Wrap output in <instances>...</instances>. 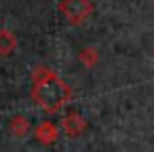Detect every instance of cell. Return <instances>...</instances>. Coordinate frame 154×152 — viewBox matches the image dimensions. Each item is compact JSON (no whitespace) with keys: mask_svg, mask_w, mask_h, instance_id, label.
Masks as SVG:
<instances>
[{"mask_svg":"<svg viewBox=\"0 0 154 152\" xmlns=\"http://www.w3.org/2000/svg\"><path fill=\"white\" fill-rule=\"evenodd\" d=\"M82 127H85V120H82V116H78V114H68V116L63 118V131H66L70 137L80 135Z\"/></svg>","mask_w":154,"mask_h":152,"instance_id":"3957f363","label":"cell"},{"mask_svg":"<svg viewBox=\"0 0 154 152\" xmlns=\"http://www.w3.org/2000/svg\"><path fill=\"white\" fill-rule=\"evenodd\" d=\"M63 15L68 17L70 23H80L91 15V5L89 0H63Z\"/></svg>","mask_w":154,"mask_h":152,"instance_id":"7a4b0ae2","label":"cell"},{"mask_svg":"<svg viewBox=\"0 0 154 152\" xmlns=\"http://www.w3.org/2000/svg\"><path fill=\"white\" fill-rule=\"evenodd\" d=\"M36 137L42 141V144H53L57 139V129L53 123H42L38 129H36Z\"/></svg>","mask_w":154,"mask_h":152,"instance_id":"277c9868","label":"cell"},{"mask_svg":"<svg viewBox=\"0 0 154 152\" xmlns=\"http://www.w3.org/2000/svg\"><path fill=\"white\" fill-rule=\"evenodd\" d=\"M32 95H34V99L40 108H45L49 112H55L68 101L70 91L55 74H45L42 78L36 80Z\"/></svg>","mask_w":154,"mask_h":152,"instance_id":"6da1fadb","label":"cell"},{"mask_svg":"<svg viewBox=\"0 0 154 152\" xmlns=\"http://www.w3.org/2000/svg\"><path fill=\"white\" fill-rule=\"evenodd\" d=\"M15 47H17V40H15V36H13L11 32H7V30L0 32V55H9V53H13Z\"/></svg>","mask_w":154,"mask_h":152,"instance_id":"5b68a950","label":"cell"}]
</instances>
